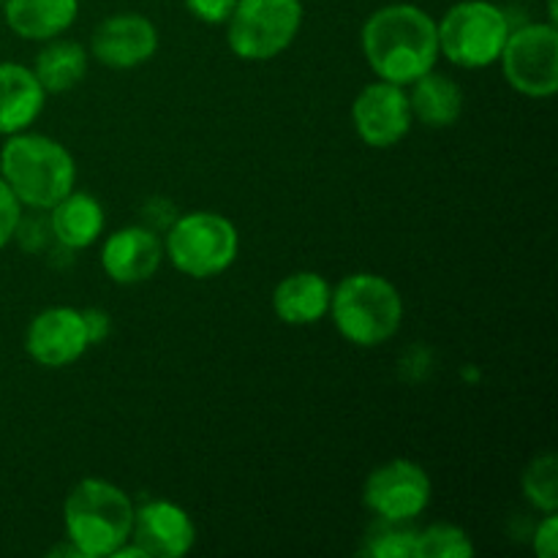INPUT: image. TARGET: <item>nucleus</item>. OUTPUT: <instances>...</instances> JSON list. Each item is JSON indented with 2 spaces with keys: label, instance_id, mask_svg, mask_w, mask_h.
<instances>
[{
  "label": "nucleus",
  "instance_id": "4",
  "mask_svg": "<svg viewBox=\"0 0 558 558\" xmlns=\"http://www.w3.org/2000/svg\"><path fill=\"white\" fill-rule=\"evenodd\" d=\"M332 325L343 341L360 349H374L390 341L403 322V298L396 283L376 272H352L330 298Z\"/></svg>",
  "mask_w": 558,
  "mask_h": 558
},
{
  "label": "nucleus",
  "instance_id": "19",
  "mask_svg": "<svg viewBox=\"0 0 558 558\" xmlns=\"http://www.w3.org/2000/svg\"><path fill=\"white\" fill-rule=\"evenodd\" d=\"M409 107L412 118L428 129H450L463 114V90L452 76L434 69L412 82Z\"/></svg>",
  "mask_w": 558,
  "mask_h": 558
},
{
  "label": "nucleus",
  "instance_id": "1",
  "mask_svg": "<svg viewBox=\"0 0 558 558\" xmlns=\"http://www.w3.org/2000/svg\"><path fill=\"white\" fill-rule=\"evenodd\" d=\"M360 44L376 80L401 87L434 71L441 54L436 20L412 3H390L376 9L365 20Z\"/></svg>",
  "mask_w": 558,
  "mask_h": 558
},
{
  "label": "nucleus",
  "instance_id": "7",
  "mask_svg": "<svg viewBox=\"0 0 558 558\" xmlns=\"http://www.w3.org/2000/svg\"><path fill=\"white\" fill-rule=\"evenodd\" d=\"M303 27V0H238L227 20L229 49L248 63L287 52Z\"/></svg>",
  "mask_w": 558,
  "mask_h": 558
},
{
  "label": "nucleus",
  "instance_id": "21",
  "mask_svg": "<svg viewBox=\"0 0 558 558\" xmlns=\"http://www.w3.org/2000/svg\"><path fill=\"white\" fill-rule=\"evenodd\" d=\"M523 496L534 510L556 512L558 510V461L554 452H539L529 461L521 477Z\"/></svg>",
  "mask_w": 558,
  "mask_h": 558
},
{
  "label": "nucleus",
  "instance_id": "16",
  "mask_svg": "<svg viewBox=\"0 0 558 558\" xmlns=\"http://www.w3.org/2000/svg\"><path fill=\"white\" fill-rule=\"evenodd\" d=\"M47 90L33 69L22 63H0V136L27 131L44 112Z\"/></svg>",
  "mask_w": 558,
  "mask_h": 558
},
{
  "label": "nucleus",
  "instance_id": "27",
  "mask_svg": "<svg viewBox=\"0 0 558 558\" xmlns=\"http://www.w3.org/2000/svg\"><path fill=\"white\" fill-rule=\"evenodd\" d=\"M82 314H85V325H87V336H90V347L107 341L109 332H112V322H109V316L104 314V311H98V308H87V311H82Z\"/></svg>",
  "mask_w": 558,
  "mask_h": 558
},
{
  "label": "nucleus",
  "instance_id": "24",
  "mask_svg": "<svg viewBox=\"0 0 558 558\" xmlns=\"http://www.w3.org/2000/svg\"><path fill=\"white\" fill-rule=\"evenodd\" d=\"M22 218V202L16 199L14 191L5 185V180L0 178V251L14 240L16 227H20Z\"/></svg>",
  "mask_w": 558,
  "mask_h": 558
},
{
  "label": "nucleus",
  "instance_id": "11",
  "mask_svg": "<svg viewBox=\"0 0 558 558\" xmlns=\"http://www.w3.org/2000/svg\"><path fill=\"white\" fill-rule=\"evenodd\" d=\"M412 123L409 93L392 82H371L352 104L354 134L363 140V145L376 147V150L396 147L412 131Z\"/></svg>",
  "mask_w": 558,
  "mask_h": 558
},
{
  "label": "nucleus",
  "instance_id": "8",
  "mask_svg": "<svg viewBox=\"0 0 558 558\" xmlns=\"http://www.w3.org/2000/svg\"><path fill=\"white\" fill-rule=\"evenodd\" d=\"M501 74L507 85L529 98H550L558 90V27L532 22L512 27L501 49Z\"/></svg>",
  "mask_w": 558,
  "mask_h": 558
},
{
  "label": "nucleus",
  "instance_id": "23",
  "mask_svg": "<svg viewBox=\"0 0 558 558\" xmlns=\"http://www.w3.org/2000/svg\"><path fill=\"white\" fill-rule=\"evenodd\" d=\"M414 539H417V529L412 523L376 518L365 537L363 554L371 558H414Z\"/></svg>",
  "mask_w": 558,
  "mask_h": 558
},
{
  "label": "nucleus",
  "instance_id": "6",
  "mask_svg": "<svg viewBox=\"0 0 558 558\" xmlns=\"http://www.w3.org/2000/svg\"><path fill=\"white\" fill-rule=\"evenodd\" d=\"M512 25L490 0H461L439 22V52L458 69L480 71L499 63Z\"/></svg>",
  "mask_w": 558,
  "mask_h": 558
},
{
  "label": "nucleus",
  "instance_id": "17",
  "mask_svg": "<svg viewBox=\"0 0 558 558\" xmlns=\"http://www.w3.org/2000/svg\"><path fill=\"white\" fill-rule=\"evenodd\" d=\"M332 287L314 270H300L283 278L272 292V311L289 327L316 325L330 311Z\"/></svg>",
  "mask_w": 558,
  "mask_h": 558
},
{
  "label": "nucleus",
  "instance_id": "12",
  "mask_svg": "<svg viewBox=\"0 0 558 558\" xmlns=\"http://www.w3.org/2000/svg\"><path fill=\"white\" fill-rule=\"evenodd\" d=\"M158 52V31L147 16L125 11L112 14L93 31L90 54L114 71L140 69Z\"/></svg>",
  "mask_w": 558,
  "mask_h": 558
},
{
  "label": "nucleus",
  "instance_id": "2",
  "mask_svg": "<svg viewBox=\"0 0 558 558\" xmlns=\"http://www.w3.org/2000/svg\"><path fill=\"white\" fill-rule=\"evenodd\" d=\"M0 178L14 191L22 207L49 210L76 189V161L63 142L47 134L20 131L5 136L0 150Z\"/></svg>",
  "mask_w": 558,
  "mask_h": 558
},
{
  "label": "nucleus",
  "instance_id": "9",
  "mask_svg": "<svg viewBox=\"0 0 558 558\" xmlns=\"http://www.w3.org/2000/svg\"><path fill=\"white\" fill-rule=\"evenodd\" d=\"M434 485L417 461L396 458L368 474L363 485V501L381 521L412 523L428 510Z\"/></svg>",
  "mask_w": 558,
  "mask_h": 558
},
{
  "label": "nucleus",
  "instance_id": "20",
  "mask_svg": "<svg viewBox=\"0 0 558 558\" xmlns=\"http://www.w3.org/2000/svg\"><path fill=\"white\" fill-rule=\"evenodd\" d=\"M47 47L36 54V65L33 74L41 82V87L49 93H69L85 80L87 74V49L76 41H65V38H52L44 41Z\"/></svg>",
  "mask_w": 558,
  "mask_h": 558
},
{
  "label": "nucleus",
  "instance_id": "18",
  "mask_svg": "<svg viewBox=\"0 0 558 558\" xmlns=\"http://www.w3.org/2000/svg\"><path fill=\"white\" fill-rule=\"evenodd\" d=\"M5 25L25 41H52L80 16V0H5Z\"/></svg>",
  "mask_w": 558,
  "mask_h": 558
},
{
  "label": "nucleus",
  "instance_id": "13",
  "mask_svg": "<svg viewBox=\"0 0 558 558\" xmlns=\"http://www.w3.org/2000/svg\"><path fill=\"white\" fill-rule=\"evenodd\" d=\"M147 558H180L196 543V526L189 512L167 499H150L134 507L131 539Z\"/></svg>",
  "mask_w": 558,
  "mask_h": 558
},
{
  "label": "nucleus",
  "instance_id": "3",
  "mask_svg": "<svg viewBox=\"0 0 558 558\" xmlns=\"http://www.w3.org/2000/svg\"><path fill=\"white\" fill-rule=\"evenodd\" d=\"M134 507L120 485L98 477L80 480L63 505L65 539L82 558H112L131 539Z\"/></svg>",
  "mask_w": 558,
  "mask_h": 558
},
{
  "label": "nucleus",
  "instance_id": "5",
  "mask_svg": "<svg viewBox=\"0 0 558 558\" xmlns=\"http://www.w3.org/2000/svg\"><path fill=\"white\" fill-rule=\"evenodd\" d=\"M240 232L232 218L213 210L183 213L167 227L163 256L183 276L207 281L238 262Z\"/></svg>",
  "mask_w": 558,
  "mask_h": 558
},
{
  "label": "nucleus",
  "instance_id": "25",
  "mask_svg": "<svg viewBox=\"0 0 558 558\" xmlns=\"http://www.w3.org/2000/svg\"><path fill=\"white\" fill-rule=\"evenodd\" d=\"M183 3L189 14H194L205 25H223L238 0H183Z\"/></svg>",
  "mask_w": 558,
  "mask_h": 558
},
{
  "label": "nucleus",
  "instance_id": "22",
  "mask_svg": "<svg viewBox=\"0 0 558 558\" xmlns=\"http://www.w3.org/2000/svg\"><path fill=\"white\" fill-rule=\"evenodd\" d=\"M474 556V545L469 534L456 523H434L417 532L414 539V558H469Z\"/></svg>",
  "mask_w": 558,
  "mask_h": 558
},
{
  "label": "nucleus",
  "instance_id": "26",
  "mask_svg": "<svg viewBox=\"0 0 558 558\" xmlns=\"http://www.w3.org/2000/svg\"><path fill=\"white\" fill-rule=\"evenodd\" d=\"M532 548L539 558H556V554H558V515L556 512H545L543 521L537 523Z\"/></svg>",
  "mask_w": 558,
  "mask_h": 558
},
{
  "label": "nucleus",
  "instance_id": "10",
  "mask_svg": "<svg viewBox=\"0 0 558 558\" xmlns=\"http://www.w3.org/2000/svg\"><path fill=\"white\" fill-rule=\"evenodd\" d=\"M90 349L85 314L71 305H52L31 319L25 330V352L41 368H69Z\"/></svg>",
  "mask_w": 558,
  "mask_h": 558
},
{
  "label": "nucleus",
  "instance_id": "14",
  "mask_svg": "<svg viewBox=\"0 0 558 558\" xmlns=\"http://www.w3.org/2000/svg\"><path fill=\"white\" fill-rule=\"evenodd\" d=\"M163 262V240L145 223L118 229L101 245V267L109 281L136 287L150 281Z\"/></svg>",
  "mask_w": 558,
  "mask_h": 558
},
{
  "label": "nucleus",
  "instance_id": "15",
  "mask_svg": "<svg viewBox=\"0 0 558 558\" xmlns=\"http://www.w3.org/2000/svg\"><path fill=\"white\" fill-rule=\"evenodd\" d=\"M49 232L63 251H85L101 238L107 227L104 205L87 191L71 189L47 210Z\"/></svg>",
  "mask_w": 558,
  "mask_h": 558
},
{
  "label": "nucleus",
  "instance_id": "29",
  "mask_svg": "<svg viewBox=\"0 0 558 558\" xmlns=\"http://www.w3.org/2000/svg\"><path fill=\"white\" fill-rule=\"evenodd\" d=\"M5 3V0H0V5H3Z\"/></svg>",
  "mask_w": 558,
  "mask_h": 558
},
{
  "label": "nucleus",
  "instance_id": "28",
  "mask_svg": "<svg viewBox=\"0 0 558 558\" xmlns=\"http://www.w3.org/2000/svg\"><path fill=\"white\" fill-rule=\"evenodd\" d=\"M49 558H52V556H65V558H82V554H80V550H76L74 548V545H71L69 543V539H65V543L63 545H54V548L52 550H49V554H47Z\"/></svg>",
  "mask_w": 558,
  "mask_h": 558
}]
</instances>
